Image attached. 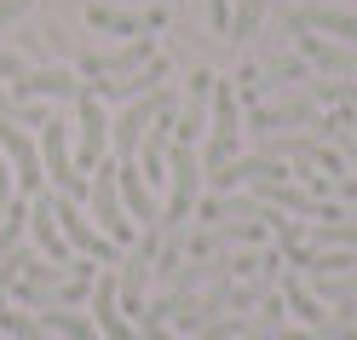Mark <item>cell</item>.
I'll list each match as a JSON object with an SVG mask.
<instances>
[{"instance_id": "cell-1", "label": "cell", "mask_w": 357, "mask_h": 340, "mask_svg": "<svg viewBox=\"0 0 357 340\" xmlns=\"http://www.w3.org/2000/svg\"><path fill=\"white\" fill-rule=\"evenodd\" d=\"M40 173H47V179H52V191H58V196H70V202H86V196H93V179L75 168L70 127H63L58 116L40 127Z\"/></svg>"}, {"instance_id": "cell-2", "label": "cell", "mask_w": 357, "mask_h": 340, "mask_svg": "<svg viewBox=\"0 0 357 340\" xmlns=\"http://www.w3.org/2000/svg\"><path fill=\"white\" fill-rule=\"evenodd\" d=\"M93 225L116 242V248H132L139 237H132V214H127V202H121V185H116V162H98L93 168Z\"/></svg>"}, {"instance_id": "cell-3", "label": "cell", "mask_w": 357, "mask_h": 340, "mask_svg": "<svg viewBox=\"0 0 357 340\" xmlns=\"http://www.w3.org/2000/svg\"><path fill=\"white\" fill-rule=\"evenodd\" d=\"M196 196H202V162H196V145H178L167 150V208H162V225H185Z\"/></svg>"}, {"instance_id": "cell-4", "label": "cell", "mask_w": 357, "mask_h": 340, "mask_svg": "<svg viewBox=\"0 0 357 340\" xmlns=\"http://www.w3.org/2000/svg\"><path fill=\"white\" fill-rule=\"evenodd\" d=\"M52 219H58V231H63V242H70V254H81V260H98V265H116V254L121 248L109 242L93 219L81 214V202H70V196H58L52 191Z\"/></svg>"}, {"instance_id": "cell-5", "label": "cell", "mask_w": 357, "mask_h": 340, "mask_svg": "<svg viewBox=\"0 0 357 340\" xmlns=\"http://www.w3.org/2000/svg\"><path fill=\"white\" fill-rule=\"evenodd\" d=\"M155 58V35H139V40H127V47H116V52H81L75 58V75L81 81H127V75H139L144 64Z\"/></svg>"}, {"instance_id": "cell-6", "label": "cell", "mask_w": 357, "mask_h": 340, "mask_svg": "<svg viewBox=\"0 0 357 340\" xmlns=\"http://www.w3.org/2000/svg\"><path fill=\"white\" fill-rule=\"evenodd\" d=\"M104 150H109L104 98L93 93V87H81V98H75V168H81V173H93V168L104 162Z\"/></svg>"}, {"instance_id": "cell-7", "label": "cell", "mask_w": 357, "mask_h": 340, "mask_svg": "<svg viewBox=\"0 0 357 340\" xmlns=\"http://www.w3.org/2000/svg\"><path fill=\"white\" fill-rule=\"evenodd\" d=\"M236 139H242V116H236V87L213 81V127H208V173L236 162Z\"/></svg>"}, {"instance_id": "cell-8", "label": "cell", "mask_w": 357, "mask_h": 340, "mask_svg": "<svg viewBox=\"0 0 357 340\" xmlns=\"http://www.w3.org/2000/svg\"><path fill=\"white\" fill-rule=\"evenodd\" d=\"M0 156H6V168H12V179H17V196H40V145L29 139L24 127H12L6 116H0Z\"/></svg>"}, {"instance_id": "cell-9", "label": "cell", "mask_w": 357, "mask_h": 340, "mask_svg": "<svg viewBox=\"0 0 357 340\" xmlns=\"http://www.w3.org/2000/svg\"><path fill=\"white\" fill-rule=\"evenodd\" d=\"M288 29H294V35L340 40V47H357V17L340 12V6H294V12H288Z\"/></svg>"}, {"instance_id": "cell-10", "label": "cell", "mask_w": 357, "mask_h": 340, "mask_svg": "<svg viewBox=\"0 0 357 340\" xmlns=\"http://www.w3.org/2000/svg\"><path fill=\"white\" fill-rule=\"evenodd\" d=\"M86 24H93L98 35H127V40H139V35H155L167 24V6H150V12H121V6H86Z\"/></svg>"}, {"instance_id": "cell-11", "label": "cell", "mask_w": 357, "mask_h": 340, "mask_svg": "<svg viewBox=\"0 0 357 340\" xmlns=\"http://www.w3.org/2000/svg\"><path fill=\"white\" fill-rule=\"evenodd\" d=\"M81 75L75 70H29L24 81H12V98L17 104H40V98H81Z\"/></svg>"}, {"instance_id": "cell-12", "label": "cell", "mask_w": 357, "mask_h": 340, "mask_svg": "<svg viewBox=\"0 0 357 340\" xmlns=\"http://www.w3.org/2000/svg\"><path fill=\"white\" fill-rule=\"evenodd\" d=\"M323 110L311 93L288 98V104H254V133H282V127H317Z\"/></svg>"}, {"instance_id": "cell-13", "label": "cell", "mask_w": 357, "mask_h": 340, "mask_svg": "<svg viewBox=\"0 0 357 340\" xmlns=\"http://www.w3.org/2000/svg\"><path fill=\"white\" fill-rule=\"evenodd\" d=\"M93 323L104 340H139V329L127 323V311H121V294H116V277H98L93 283Z\"/></svg>"}, {"instance_id": "cell-14", "label": "cell", "mask_w": 357, "mask_h": 340, "mask_svg": "<svg viewBox=\"0 0 357 340\" xmlns=\"http://www.w3.org/2000/svg\"><path fill=\"white\" fill-rule=\"evenodd\" d=\"M86 87H93V81H86ZM162 87H167V58H150L139 75H127V81H98L93 93H98V98H121V104H132V98L162 93Z\"/></svg>"}, {"instance_id": "cell-15", "label": "cell", "mask_w": 357, "mask_h": 340, "mask_svg": "<svg viewBox=\"0 0 357 340\" xmlns=\"http://www.w3.org/2000/svg\"><path fill=\"white\" fill-rule=\"evenodd\" d=\"M29 231H35V248H40L52 265H70V260H75L70 242H63V231H58V219H52V191L29 202Z\"/></svg>"}, {"instance_id": "cell-16", "label": "cell", "mask_w": 357, "mask_h": 340, "mask_svg": "<svg viewBox=\"0 0 357 340\" xmlns=\"http://www.w3.org/2000/svg\"><path fill=\"white\" fill-rule=\"evenodd\" d=\"M213 70H196L190 75V104H185V116H178V133H173V139L178 145H196V139H202V127H208V104H213Z\"/></svg>"}, {"instance_id": "cell-17", "label": "cell", "mask_w": 357, "mask_h": 340, "mask_svg": "<svg viewBox=\"0 0 357 340\" xmlns=\"http://www.w3.org/2000/svg\"><path fill=\"white\" fill-rule=\"evenodd\" d=\"M116 185H121V202H127V214H132V219H144V225L162 219V214H155L150 185H144V173H139V162H116Z\"/></svg>"}, {"instance_id": "cell-18", "label": "cell", "mask_w": 357, "mask_h": 340, "mask_svg": "<svg viewBox=\"0 0 357 340\" xmlns=\"http://www.w3.org/2000/svg\"><path fill=\"white\" fill-rule=\"evenodd\" d=\"M231 300H236V283H231V277H219V283H213V294H202V300H185V306H178V311H173V323L202 329V323H213V317L225 311Z\"/></svg>"}, {"instance_id": "cell-19", "label": "cell", "mask_w": 357, "mask_h": 340, "mask_svg": "<svg viewBox=\"0 0 357 340\" xmlns=\"http://www.w3.org/2000/svg\"><path fill=\"white\" fill-rule=\"evenodd\" d=\"M40 323H47V334H63V340H104L93 317H81L70 306H47V311H40Z\"/></svg>"}, {"instance_id": "cell-20", "label": "cell", "mask_w": 357, "mask_h": 340, "mask_svg": "<svg viewBox=\"0 0 357 340\" xmlns=\"http://www.w3.org/2000/svg\"><path fill=\"white\" fill-rule=\"evenodd\" d=\"M282 306L294 311L300 323H323V317H328V306L317 300V294H305V288H300V277H282Z\"/></svg>"}, {"instance_id": "cell-21", "label": "cell", "mask_w": 357, "mask_h": 340, "mask_svg": "<svg viewBox=\"0 0 357 340\" xmlns=\"http://www.w3.org/2000/svg\"><path fill=\"white\" fill-rule=\"evenodd\" d=\"M0 334H6V340H52L40 317H29V311H12V306H0Z\"/></svg>"}, {"instance_id": "cell-22", "label": "cell", "mask_w": 357, "mask_h": 340, "mask_svg": "<svg viewBox=\"0 0 357 340\" xmlns=\"http://www.w3.org/2000/svg\"><path fill=\"white\" fill-rule=\"evenodd\" d=\"M265 6H271V0H236L231 6V40H248L265 24Z\"/></svg>"}, {"instance_id": "cell-23", "label": "cell", "mask_w": 357, "mask_h": 340, "mask_svg": "<svg viewBox=\"0 0 357 340\" xmlns=\"http://www.w3.org/2000/svg\"><path fill=\"white\" fill-rule=\"evenodd\" d=\"M242 334H248V317H213L196 329V340H242Z\"/></svg>"}, {"instance_id": "cell-24", "label": "cell", "mask_w": 357, "mask_h": 340, "mask_svg": "<svg viewBox=\"0 0 357 340\" xmlns=\"http://www.w3.org/2000/svg\"><path fill=\"white\" fill-rule=\"evenodd\" d=\"M202 6H208V17H213V29L231 35V0H202Z\"/></svg>"}, {"instance_id": "cell-25", "label": "cell", "mask_w": 357, "mask_h": 340, "mask_svg": "<svg viewBox=\"0 0 357 340\" xmlns=\"http://www.w3.org/2000/svg\"><path fill=\"white\" fill-rule=\"evenodd\" d=\"M0 75H6V81H24L29 70H24V58H17V52H6V47H0Z\"/></svg>"}, {"instance_id": "cell-26", "label": "cell", "mask_w": 357, "mask_h": 340, "mask_svg": "<svg viewBox=\"0 0 357 340\" xmlns=\"http://www.w3.org/2000/svg\"><path fill=\"white\" fill-rule=\"evenodd\" d=\"M35 6V0H0V29H6V24H17V17H24Z\"/></svg>"}, {"instance_id": "cell-27", "label": "cell", "mask_w": 357, "mask_h": 340, "mask_svg": "<svg viewBox=\"0 0 357 340\" xmlns=\"http://www.w3.org/2000/svg\"><path fill=\"white\" fill-rule=\"evenodd\" d=\"M155 271H162V277H173V271H178V248H162V254H155Z\"/></svg>"}, {"instance_id": "cell-28", "label": "cell", "mask_w": 357, "mask_h": 340, "mask_svg": "<svg viewBox=\"0 0 357 340\" xmlns=\"http://www.w3.org/2000/svg\"><path fill=\"white\" fill-rule=\"evenodd\" d=\"M144 340H173V329H167V323H155V317H150V323H144Z\"/></svg>"}, {"instance_id": "cell-29", "label": "cell", "mask_w": 357, "mask_h": 340, "mask_svg": "<svg viewBox=\"0 0 357 340\" xmlns=\"http://www.w3.org/2000/svg\"><path fill=\"white\" fill-rule=\"evenodd\" d=\"M334 191H340L346 202H357V179H334Z\"/></svg>"}, {"instance_id": "cell-30", "label": "cell", "mask_w": 357, "mask_h": 340, "mask_svg": "<svg viewBox=\"0 0 357 340\" xmlns=\"http://www.w3.org/2000/svg\"><path fill=\"white\" fill-rule=\"evenodd\" d=\"M0 340H6V334H0Z\"/></svg>"}]
</instances>
